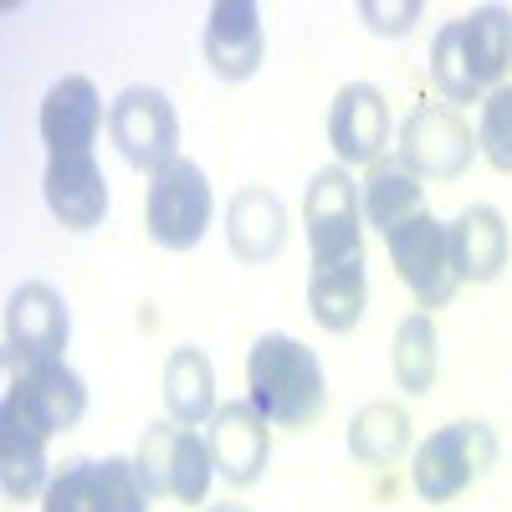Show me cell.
Listing matches in <instances>:
<instances>
[{"label": "cell", "mask_w": 512, "mask_h": 512, "mask_svg": "<svg viewBox=\"0 0 512 512\" xmlns=\"http://www.w3.org/2000/svg\"><path fill=\"white\" fill-rule=\"evenodd\" d=\"M164 410L175 425H205L210 415H216V369H210L205 349L195 344H180V349H169L164 359Z\"/></svg>", "instance_id": "21"}, {"label": "cell", "mask_w": 512, "mask_h": 512, "mask_svg": "<svg viewBox=\"0 0 512 512\" xmlns=\"http://www.w3.org/2000/svg\"><path fill=\"white\" fill-rule=\"evenodd\" d=\"M72 308L52 282H21L6 303V359L16 369H36L67 354Z\"/></svg>", "instance_id": "8"}, {"label": "cell", "mask_w": 512, "mask_h": 512, "mask_svg": "<svg viewBox=\"0 0 512 512\" xmlns=\"http://www.w3.org/2000/svg\"><path fill=\"white\" fill-rule=\"evenodd\" d=\"M431 82L451 98V103H477L482 98V82L466 62V47H461V21H446L431 41Z\"/></svg>", "instance_id": "26"}, {"label": "cell", "mask_w": 512, "mask_h": 512, "mask_svg": "<svg viewBox=\"0 0 512 512\" xmlns=\"http://www.w3.org/2000/svg\"><path fill=\"white\" fill-rule=\"evenodd\" d=\"M41 512H149V487L134 456L72 461L52 477Z\"/></svg>", "instance_id": "5"}, {"label": "cell", "mask_w": 512, "mask_h": 512, "mask_svg": "<svg viewBox=\"0 0 512 512\" xmlns=\"http://www.w3.org/2000/svg\"><path fill=\"white\" fill-rule=\"evenodd\" d=\"M303 221H308V246H313V267H328V262H344V256L364 251L359 236H364V200H359V185L344 164H328L308 180V195H303Z\"/></svg>", "instance_id": "6"}, {"label": "cell", "mask_w": 512, "mask_h": 512, "mask_svg": "<svg viewBox=\"0 0 512 512\" xmlns=\"http://www.w3.org/2000/svg\"><path fill=\"white\" fill-rule=\"evenodd\" d=\"M210 456H216V477L231 487H256L272 461V420L256 410L251 400H226L210 415Z\"/></svg>", "instance_id": "12"}, {"label": "cell", "mask_w": 512, "mask_h": 512, "mask_svg": "<svg viewBox=\"0 0 512 512\" xmlns=\"http://www.w3.org/2000/svg\"><path fill=\"white\" fill-rule=\"evenodd\" d=\"M210 512H251V507H241V502H216Z\"/></svg>", "instance_id": "29"}, {"label": "cell", "mask_w": 512, "mask_h": 512, "mask_svg": "<svg viewBox=\"0 0 512 512\" xmlns=\"http://www.w3.org/2000/svg\"><path fill=\"white\" fill-rule=\"evenodd\" d=\"M384 246H390V262L420 308H446L456 297L461 277L451 262V226L436 221L431 210L415 216L410 226H400L395 236H384Z\"/></svg>", "instance_id": "9"}, {"label": "cell", "mask_w": 512, "mask_h": 512, "mask_svg": "<svg viewBox=\"0 0 512 512\" xmlns=\"http://www.w3.org/2000/svg\"><path fill=\"white\" fill-rule=\"evenodd\" d=\"M139 477L149 487V497H175L185 507H200L210 482H216V456H210V441L195 436L190 425L175 420H154L144 441H139Z\"/></svg>", "instance_id": "4"}, {"label": "cell", "mask_w": 512, "mask_h": 512, "mask_svg": "<svg viewBox=\"0 0 512 512\" xmlns=\"http://www.w3.org/2000/svg\"><path fill=\"white\" fill-rule=\"evenodd\" d=\"M359 200H364V221L379 236H395L400 226H410L415 216H425V190H420V180L410 175L400 159L369 164V180H364Z\"/></svg>", "instance_id": "22"}, {"label": "cell", "mask_w": 512, "mask_h": 512, "mask_svg": "<svg viewBox=\"0 0 512 512\" xmlns=\"http://www.w3.org/2000/svg\"><path fill=\"white\" fill-rule=\"evenodd\" d=\"M369 303V277H364V251L344 256V262L313 267L308 277V313L323 333H354Z\"/></svg>", "instance_id": "19"}, {"label": "cell", "mask_w": 512, "mask_h": 512, "mask_svg": "<svg viewBox=\"0 0 512 512\" xmlns=\"http://www.w3.org/2000/svg\"><path fill=\"white\" fill-rule=\"evenodd\" d=\"M390 369H395V384L410 395H425L441 374V333H436V318L431 313H410L395 333V354H390Z\"/></svg>", "instance_id": "25"}, {"label": "cell", "mask_w": 512, "mask_h": 512, "mask_svg": "<svg viewBox=\"0 0 512 512\" xmlns=\"http://www.w3.org/2000/svg\"><path fill=\"white\" fill-rule=\"evenodd\" d=\"M477 159V139L451 108H415L400 123V164L415 180H461Z\"/></svg>", "instance_id": "10"}, {"label": "cell", "mask_w": 512, "mask_h": 512, "mask_svg": "<svg viewBox=\"0 0 512 512\" xmlns=\"http://www.w3.org/2000/svg\"><path fill=\"white\" fill-rule=\"evenodd\" d=\"M216 221V195L195 159H169L164 169L149 175V195H144V226L149 241L164 251H195Z\"/></svg>", "instance_id": "3"}, {"label": "cell", "mask_w": 512, "mask_h": 512, "mask_svg": "<svg viewBox=\"0 0 512 512\" xmlns=\"http://www.w3.org/2000/svg\"><path fill=\"white\" fill-rule=\"evenodd\" d=\"M36 128H41L47 154H93V139L103 128V98L93 88V77H82V72L57 77L47 98H41Z\"/></svg>", "instance_id": "16"}, {"label": "cell", "mask_w": 512, "mask_h": 512, "mask_svg": "<svg viewBox=\"0 0 512 512\" xmlns=\"http://www.w3.org/2000/svg\"><path fill=\"white\" fill-rule=\"evenodd\" d=\"M41 200H47L52 221L67 231H93L108 216V180L93 154H47V175H41Z\"/></svg>", "instance_id": "15"}, {"label": "cell", "mask_w": 512, "mask_h": 512, "mask_svg": "<svg viewBox=\"0 0 512 512\" xmlns=\"http://www.w3.org/2000/svg\"><path fill=\"white\" fill-rule=\"evenodd\" d=\"M0 410L21 415L41 436H57V431H72V425L88 415V384H82L77 369L52 359V364L21 369L16 384L6 390V400H0Z\"/></svg>", "instance_id": "11"}, {"label": "cell", "mask_w": 512, "mask_h": 512, "mask_svg": "<svg viewBox=\"0 0 512 512\" xmlns=\"http://www.w3.org/2000/svg\"><path fill=\"white\" fill-rule=\"evenodd\" d=\"M461 47L472 62L482 93L502 88V72L512 67V11L502 6H477L472 16H461Z\"/></svg>", "instance_id": "23"}, {"label": "cell", "mask_w": 512, "mask_h": 512, "mask_svg": "<svg viewBox=\"0 0 512 512\" xmlns=\"http://www.w3.org/2000/svg\"><path fill=\"white\" fill-rule=\"evenodd\" d=\"M420 16H425L420 0H400V6H384V0H359V21H364L374 36H410Z\"/></svg>", "instance_id": "28"}, {"label": "cell", "mask_w": 512, "mask_h": 512, "mask_svg": "<svg viewBox=\"0 0 512 512\" xmlns=\"http://www.w3.org/2000/svg\"><path fill=\"white\" fill-rule=\"evenodd\" d=\"M477 154H487L492 169L512 175V82L492 88L482 98V118H477Z\"/></svg>", "instance_id": "27"}, {"label": "cell", "mask_w": 512, "mask_h": 512, "mask_svg": "<svg viewBox=\"0 0 512 512\" xmlns=\"http://www.w3.org/2000/svg\"><path fill=\"white\" fill-rule=\"evenodd\" d=\"M512 256V231L502 210L492 205H466L451 221V262L461 282H497Z\"/></svg>", "instance_id": "18"}, {"label": "cell", "mask_w": 512, "mask_h": 512, "mask_svg": "<svg viewBox=\"0 0 512 512\" xmlns=\"http://www.w3.org/2000/svg\"><path fill=\"white\" fill-rule=\"evenodd\" d=\"M200 52L221 82L256 77V67L267 57V31H262L256 0H216L210 21H205V36H200Z\"/></svg>", "instance_id": "14"}, {"label": "cell", "mask_w": 512, "mask_h": 512, "mask_svg": "<svg viewBox=\"0 0 512 512\" xmlns=\"http://www.w3.org/2000/svg\"><path fill=\"white\" fill-rule=\"evenodd\" d=\"M497 461V431L487 420H451L420 441L410 461V482L425 502H451L492 472Z\"/></svg>", "instance_id": "2"}, {"label": "cell", "mask_w": 512, "mask_h": 512, "mask_svg": "<svg viewBox=\"0 0 512 512\" xmlns=\"http://www.w3.org/2000/svg\"><path fill=\"white\" fill-rule=\"evenodd\" d=\"M328 144L338 164H379L390 149V98L374 82H344L328 108Z\"/></svg>", "instance_id": "13"}, {"label": "cell", "mask_w": 512, "mask_h": 512, "mask_svg": "<svg viewBox=\"0 0 512 512\" xmlns=\"http://www.w3.org/2000/svg\"><path fill=\"white\" fill-rule=\"evenodd\" d=\"M349 451L364 461V466H390L410 451V415L405 405H390V400H374L364 405L354 420H349Z\"/></svg>", "instance_id": "24"}, {"label": "cell", "mask_w": 512, "mask_h": 512, "mask_svg": "<svg viewBox=\"0 0 512 512\" xmlns=\"http://www.w3.org/2000/svg\"><path fill=\"white\" fill-rule=\"evenodd\" d=\"M226 246L236 251V262L267 267L272 256L287 246V205L267 185H241L226 205Z\"/></svg>", "instance_id": "17"}, {"label": "cell", "mask_w": 512, "mask_h": 512, "mask_svg": "<svg viewBox=\"0 0 512 512\" xmlns=\"http://www.w3.org/2000/svg\"><path fill=\"white\" fill-rule=\"evenodd\" d=\"M246 400L282 431H303L328 405V379L308 344L292 333H262L246 354Z\"/></svg>", "instance_id": "1"}, {"label": "cell", "mask_w": 512, "mask_h": 512, "mask_svg": "<svg viewBox=\"0 0 512 512\" xmlns=\"http://www.w3.org/2000/svg\"><path fill=\"white\" fill-rule=\"evenodd\" d=\"M108 134L118 154L134 169H164L169 159H180V118L159 88H123L108 103Z\"/></svg>", "instance_id": "7"}, {"label": "cell", "mask_w": 512, "mask_h": 512, "mask_svg": "<svg viewBox=\"0 0 512 512\" xmlns=\"http://www.w3.org/2000/svg\"><path fill=\"white\" fill-rule=\"evenodd\" d=\"M47 441L36 425H26L21 415L0 410V487L11 502H31L47 497L52 487V466H47Z\"/></svg>", "instance_id": "20"}]
</instances>
